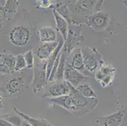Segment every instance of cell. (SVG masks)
<instances>
[{
    "label": "cell",
    "instance_id": "1",
    "mask_svg": "<svg viewBox=\"0 0 127 126\" xmlns=\"http://www.w3.org/2000/svg\"><path fill=\"white\" fill-rule=\"evenodd\" d=\"M70 95L73 97L75 105V116L82 117L95 109L98 103L97 99H87L82 95L76 88L70 84Z\"/></svg>",
    "mask_w": 127,
    "mask_h": 126
},
{
    "label": "cell",
    "instance_id": "2",
    "mask_svg": "<svg viewBox=\"0 0 127 126\" xmlns=\"http://www.w3.org/2000/svg\"><path fill=\"white\" fill-rule=\"evenodd\" d=\"M80 49L85 69L91 75L95 74L100 67L104 64L102 55L95 47L84 46Z\"/></svg>",
    "mask_w": 127,
    "mask_h": 126
},
{
    "label": "cell",
    "instance_id": "3",
    "mask_svg": "<svg viewBox=\"0 0 127 126\" xmlns=\"http://www.w3.org/2000/svg\"><path fill=\"white\" fill-rule=\"evenodd\" d=\"M82 30V26L80 24L69 25L67 36L62 49L63 53L70 55L80 44L84 41V37L81 34Z\"/></svg>",
    "mask_w": 127,
    "mask_h": 126
},
{
    "label": "cell",
    "instance_id": "4",
    "mask_svg": "<svg viewBox=\"0 0 127 126\" xmlns=\"http://www.w3.org/2000/svg\"><path fill=\"white\" fill-rule=\"evenodd\" d=\"M32 32L27 26L18 25L13 27L9 33L8 38L12 45L17 47H23L29 43Z\"/></svg>",
    "mask_w": 127,
    "mask_h": 126
},
{
    "label": "cell",
    "instance_id": "5",
    "mask_svg": "<svg viewBox=\"0 0 127 126\" xmlns=\"http://www.w3.org/2000/svg\"><path fill=\"white\" fill-rule=\"evenodd\" d=\"M104 2V1L79 0L73 6L71 11L80 15L87 17L99 12Z\"/></svg>",
    "mask_w": 127,
    "mask_h": 126
},
{
    "label": "cell",
    "instance_id": "6",
    "mask_svg": "<svg viewBox=\"0 0 127 126\" xmlns=\"http://www.w3.org/2000/svg\"><path fill=\"white\" fill-rule=\"evenodd\" d=\"M34 75L32 88L33 92L37 93L48 84L46 78V61H40L34 66Z\"/></svg>",
    "mask_w": 127,
    "mask_h": 126
},
{
    "label": "cell",
    "instance_id": "7",
    "mask_svg": "<svg viewBox=\"0 0 127 126\" xmlns=\"http://www.w3.org/2000/svg\"><path fill=\"white\" fill-rule=\"evenodd\" d=\"M110 22V18L107 13L99 12L87 17L86 24L97 32L104 30L108 27Z\"/></svg>",
    "mask_w": 127,
    "mask_h": 126
},
{
    "label": "cell",
    "instance_id": "8",
    "mask_svg": "<svg viewBox=\"0 0 127 126\" xmlns=\"http://www.w3.org/2000/svg\"><path fill=\"white\" fill-rule=\"evenodd\" d=\"M45 92L42 96L43 98L47 99H55L62 96L67 95L70 93V83L62 81H55Z\"/></svg>",
    "mask_w": 127,
    "mask_h": 126
},
{
    "label": "cell",
    "instance_id": "9",
    "mask_svg": "<svg viewBox=\"0 0 127 126\" xmlns=\"http://www.w3.org/2000/svg\"><path fill=\"white\" fill-rule=\"evenodd\" d=\"M125 114V110L122 108L111 115L99 117L95 122L99 126H120L124 120Z\"/></svg>",
    "mask_w": 127,
    "mask_h": 126
},
{
    "label": "cell",
    "instance_id": "10",
    "mask_svg": "<svg viewBox=\"0 0 127 126\" xmlns=\"http://www.w3.org/2000/svg\"><path fill=\"white\" fill-rule=\"evenodd\" d=\"M66 62H68L73 68L81 73L84 76L89 78V75L91 74L87 71L84 67L80 48H76L71 52V54L66 58Z\"/></svg>",
    "mask_w": 127,
    "mask_h": 126
},
{
    "label": "cell",
    "instance_id": "11",
    "mask_svg": "<svg viewBox=\"0 0 127 126\" xmlns=\"http://www.w3.org/2000/svg\"><path fill=\"white\" fill-rule=\"evenodd\" d=\"M63 79L65 81L69 83L73 86L77 88L80 83L85 80H87L89 79V78L84 76L81 73L73 68L68 62H66Z\"/></svg>",
    "mask_w": 127,
    "mask_h": 126
},
{
    "label": "cell",
    "instance_id": "12",
    "mask_svg": "<svg viewBox=\"0 0 127 126\" xmlns=\"http://www.w3.org/2000/svg\"><path fill=\"white\" fill-rule=\"evenodd\" d=\"M51 101L53 102L57 105L64 108L70 112L73 115H75L76 108L75 101L73 97L70 95L62 96V97L50 99Z\"/></svg>",
    "mask_w": 127,
    "mask_h": 126
},
{
    "label": "cell",
    "instance_id": "13",
    "mask_svg": "<svg viewBox=\"0 0 127 126\" xmlns=\"http://www.w3.org/2000/svg\"><path fill=\"white\" fill-rule=\"evenodd\" d=\"M51 10H54L60 15L62 18H64L68 22L69 25H77L73 20L71 15V11L68 8L67 4L62 2H56L52 6Z\"/></svg>",
    "mask_w": 127,
    "mask_h": 126
},
{
    "label": "cell",
    "instance_id": "14",
    "mask_svg": "<svg viewBox=\"0 0 127 126\" xmlns=\"http://www.w3.org/2000/svg\"><path fill=\"white\" fill-rule=\"evenodd\" d=\"M24 85L25 84L23 78L20 76H17L6 83L5 86L6 91L10 95H18L22 91Z\"/></svg>",
    "mask_w": 127,
    "mask_h": 126
},
{
    "label": "cell",
    "instance_id": "15",
    "mask_svg": "<svg viewBox=\"0 0 127 126\" xmlns=\"http://www.w3.org/2000/svg\"><path fill=\"white\" fill-rule=\"evenodd\" d=\"M58 45V42L42 43L37 50V56L39 61H46L53 54Z\"/></svg>",
    "mask_w": 127,
    "mask_h": 126
},
{
    "label": "cell",
    "instance_id": "16",
    "mask_svg": "<svg viewBox=\"0 0 127 126\" xmlns=\"http://www.w3.org/2000/svg\"><path fill=\"white\" fill-rule=\"evenodd\" d=\"M39 41L42 43L55 42L57 40L56 32L53 27L44 26L39 30Z\"/></svg>",
    "mask_w": 127,
    "mask_h": 126
},
{
    "label": "cell",
    "instance_id": "17",
    "mask_svg": "<svg viewBox=\"0 0 127 126\" xmlns=\"http://www.w3.org/2000/svg\"><path fill=\"white\" fill-rule=\"evenodd\" d=\"M13 110L18 115L23 118L24 121L28 122L32 126H53L51 122H49L48 120L44 119H38V118H34L29 115H27L24 113L22 112L16 107L13 108Z\"/></svg>",
    "mask_w": 127,
    "mask_h": 126
},
{
    "label": "cell",
    "instance_id": "18",
    "mask_svg": "<svg viewBox=\"0 0 127 126\" xmlns=\"http://www.w3.org/2000/svg\"><path fill=\"white\" fill-rule=\"evenodd\" d=\"M54 15V17H55V23H56V28L60 32L61 35L63 37V40H66V38L67 36L68 31V27L69 25L68 22L63 18H62L61 16L56 12L55 10H51Z\"/></svg>",
    "mask_w": 127,
    "mask_h": 126
},
{
    "label": "cell",
    "instance_id": "19",
    "mask_svg": "<svg viewBox=\"0 0 127 126\" xmlns=\"http://www.w3.org/2000/svg\"><path fill=\"white\" fill-rule=\"evenodd\" d=\"M63 44H64V41L63 40H61L58 42L57 47L53 52V54L48 57V59L46 60V78H47V82H48L49 76H50L51 73L52 69H53V65L55 63L56 59L59 53L62 51V49H63Z\"/></svg>",
    "mask_w": 127,
    "mask_h": 126
},
{
    "label": "cell",
    "instance_id": "20",
    "mask_svg": "<svg viewBox=\"0 0 127 126\" xmlns=\"http://www.w3.org/2000/svg\"><path fill=\"white\" fill-rule=\"evenodd\" d=\"M116 69L111 65L108 64H103L100 67L97 71L95 73V79L98 83H100L102 79L109 76V75H115Z\"/></svg>",
    "mask_w": 127,
    "mask_h": 126
},
{
    "label": "cell",
    "instance_id": "21",
    "mask_svg": "<svg viewBox=\"0 0 127 126\" xmlns=\"http://www.w3.org/2000/svg\"><path fill=\"white\" fill-rule=\"evenodd\" d=\"M19 6V3L17 0H8L6 1L3 6L6 15V21L9 22L13 18Z\"/></svg>",
    "mask_w": 127,
    "mask_h": 126
},
{
    "label": "cell",
    "instance_id": "22",
    "mask_svg": "<svg viewBox=\"0 0 127 126\" xmlns=\"http://www.w3.org/2000/svg\"><path fill=\"white\" fill-rule=\"evenodd\" d=\"M66 58H67V56H66V54L62 52L60 62H59V64L58 66L57 70H56V75H55V81L64 80L63 78H64V70H65Z\"/></svg>",
    "mask_w": 127,
    "mask_h": 126
},
{
    "label": "cell",
    "instance_id": "23",
    "mask_svg": "<svg viewBox=\"0 0 127 126\" xmlns=\"http://www.w3.org/2000/svg\"><path fill=\"white\" fill-rule=\"evenodd\" d=\"M76 88L79 92V93L85 98H87V99L95 98V99H96L97 97L96 92L87 83L78 85Z\"/></svg>",
    "mask_w": 127,
    "mask_h": 126
},
{
    "label": "cell",
    "instance_id": "24",
    "mask_svg": "<svg viewBox=\"0 0 127 126\" xmlns=\"http://www.w3.org/2000/svg\"><path fill=\"white\" fill-rule=\"evenodd\" d=\"M16 57L12 54H2L0 59V61L2 62L7 67L11 73L15 72L14 68L15 64Z\"/></svg>",
    "mask_w": 127,
    "mask_h": 126
},
{
    "label": "cell",
    "instance_id": "25",
    "mask_svg": "<svg viewBox=\"0 0 127 126\" xmlns=\"http://www.w3.org/2000/svg\"><path fill=\"white\" fill-rule=\"evenodd\" d=\"M15 114H13L12 112L8 113L4 115H0V118H2L3 119L7 121L13 126H22L21 119Z\"/></svg>",
    "mask_w": 127,
    "mask_h": 126
},
{
    "label": "cell",
    "instance_id": "26",
    "mask_svg": "<svg viewBox=\"0 0 127 126\" xmlns=\"http://www.w3.org/2000/svg\"><path fill=\"white\" fill-rule=\"evenodd\" d=\"M24 57L26 62L27 68L28 69H32L34 68V56L32 50H29L24 53Z\"/></svg>",
    "mask_w": 127,
    "mask_h": 126
},
{
    "label": "cell",
    "instance_id": "27",
    "mask_svg": "<svg viewBox=\"0 0 127 126\" xmlns=\"http://www.w3.org/2000/svg\"><path fill=\"white\" fill-rule=\"evenodd\" d=\"M27 68L26 62H25V59L24 55L22 54H19L16 56L15 64L14 71H20L24 68Z\"/></svg>",
    "mask_w": 127,
    "mask_h": 126
},
{
    "label": "cell",
    "instance_id": "28",
    "mask_svg": "<svg viewBox=\"0 0 127 126\" xmlns=\"http://www.w3.org/2000/svg\"><path fill=\"white\" fill-rule=\"evenodd\" d=\"M54 3H53L51 0H41V1H37L36 7L37 8H44L51 9L52 6Z\"/></svg>",
    "mask_w": 127,
    "mask_h": 126
},
{
    "label": "cell",
    "instance_id": "29",
    "mask_svg": "<svg viewBox=\"0 0 127 126\" xmlns=\"http://www.w3.org/2000/svg\"><path fill=\"white\" fill-rule=\"evenodd\" d=\"M6 22H7V21H6V15L4 7H3V6L0 4V30H2L4 24Z\"/></svg>",
    "mask_w": 127,
    "mask_h": 126
},
{
    "label": "cell",
    "instance_id": "30",
    "mask_svg": "<svg viewBox=\"0 0 127 126\" xmlns=\"http://www.w3.org/2000/svg\"><path fill=\"white\" fill-rule=\"evenodd\" d=\"M10 73H12L11 71L3 64V62L0 61V76Z\"/></svg>",
    "mask_w": 127,
    "mask_h": 126
},
{
    "label": "cell",
    "instance_id": "31",
    "mask_svg": "<svg viewBox=\"0 0 127 126\" xmlns=\"http://www.w3.org/2000/svg\"><path fill=\"white\" fill-rule=\"evenodd\" d=\"M0 126H13L8 122L7 121L3 119L2 118H0Z\"/></svg>",
    "mask_w": 127,
    "mask_h": 126
},
{
    "label": "cell",
    "instance_id": "32",
    "mask_svg": "<svg viewBox=\"0 0 127 126\" xmlns=\"http://www.w3.org/2000/svg\"><path fill=\"white\" fill-rule=\"evenodd\" d=\"M22 126H32L28 122H27L26 121H23V122L22 123Z\"/></svg>",
    "mask_w": 127,
    "mask_h": 126
},
{
    "label": "cell",
    "instance_id": "33",
    "mask_svg": "<svg viewBox=\"0 0 127 126\" xmlns=\"http://www.w3.org/2000/svg\"><path fill=\"white\" fill-rule=\"evenodd\" d=\"M3 108V105H2V102L1 101H0V110H1V109Z\"/></svg>",
    "mask_w": 127,
    "mask_h": 126
},
{
    "label": "cell",
    "instance_id": "34",
    "mask_svg": "<svg viewBox=\"0 0 127 126\" xmlns=\"http://www.w3.org/2000/svg\"><path fill=\"white\" fill-rule=\"evenodd\" d=\"M1 56H2V54H0V59H1Z\"/></svg>",
    "mask_w": 127,
    "mask_h": 126
},
{
    "label": "cell",
    "instance_id": "35",
    "mask_svg": "<svg viewBox=\"0 0 127 126\" xmlns=\"http://www.w3.org/2000/svg\"><path fill=\"white\" fill-rule=\"evenodd\" d=\"M125 5H126V6L127 7V3H125Z\"/></svg>",
    "mask_w": 127,
    "mask_h": 126
}]
</instances>
